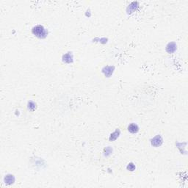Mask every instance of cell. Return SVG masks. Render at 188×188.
I'll return each instance as SVG.
<instances>
[{"instance_id": "6da1fadb", "label": "cell", "mask_w": 188, "mask_h": 188, "mask_svg": "<svg viewBox=\"0 0 188 188\" xmlns=\"http://www.w3.org/2000/svg\"><path fill=\"white\" fill-rule=\"evenodd\" d=\"M33 33L39 37H44L46 36V31L44 28L41 26H37L33 29Z\"/></svg>"}]
</instances>
